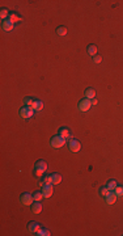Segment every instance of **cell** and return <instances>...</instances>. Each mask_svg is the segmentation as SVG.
Listing matches in <instances>:
<instances>
[{
	"instance_id": "obj_18",
	"label": "cell",
	"mask_w": 123,
	"mask_h": 236,
	"mask_svg": "<svg viewBox=\"0 0 123 236\" xmlns=\"http://www.w3.org/2000/svg\"><path fill=\"white\" fill-rule=\"evenodd\" d=\"M9 10L7 9V8H1L0 9V17H1V21L4 20H8V17H9Z\"/></svg>"
},
{
	"instance_id": "obj_4",
	"label": "cell",
	"mask_w": 123,
	"mask_h": 236,
	"mask_svg": "<svg viewBox=\"0 0 123 236\" xmlns=\"http://www.w3.org/2000/svg\"><path fill=\"white\" fill-rule=\"evenodd\" d=\"M34 202L33 199V194H29V193H22L20 196V203L22 206H31V203Z\"/></svg>"
},
{
	"instance_id": "obj_9",
	"label": "cell",
	"mask_w": 123,
	"mask_h": 236,
	"mask_svg": "<svg viewBox=\"0 0 123 236\" xmlns=\"http://www.w3.org/2000/svg\"><path fill=\"white\" fill-rule=\"evenodd\" d=\"M1 29L4 31H12L15 29V24L9 20H4V21H1Z\"/></svg>"
},
{
	"instance_id": "obj_14",
	"label": "cell",
	"mask_w": 123,
	"mask_h": 236,
	"mask_svg": "<svg viewBox=\"0 0 123 236\" xmlns=\"http://www.w3.org/2000/svg\"><path fill=\"white\" fill-rule=\"evenodd\" d=\"M85 98H88V100H92V98H96V91H94L93 88H88L85 91Z\"/></svg>"
},
{
	"instance_id": "obj_22",
	"label": "cell",
	"mask_w": 123,
	"mask_h": 236,
	"mask_svg": "<svg viewBox=\"0 0 123 236\" xmlns=\"http://www.w3.org/2000/svg\"><path fill=\"white\" fill-rule=\"evenodd\" d=\"M42 180H43L44 185H52V176H50V175H44L43 177H42Z\"/></svg>"
},
{
	"instance_id": "obj_7",
	"label": "cell",
	"mask_w": 123,
	"mask_h": 236,
	"mask_svg": "<svg viewBox=\"0 0 123 236\" xmlns=\"http://www.w3.org/2000/svg\"><path fill=\"white\" fill-rule=\"evenodd\" d=\"M58 134H59L62 138H64V139H67V140H69V139H72V134H71V131H69V128L68 127H59V131H58Z\"/></svg>"
},
{
	"instance_id": "obj_19",
	"label": "cell",
	"mask_w": 123,
	"mask_h": 236,
	"mask_svg": "<svg viewBox=\"0 0 123 236\" xmlns=\"http://www.w3.org/2000/svg\"><path fill=\"white\" fill-rule=\"evenodd\" d=\"M42 198H44V197H43V193H42V190L34 191V193H33V199H34V201L41 202V201H42Z\"/></svg>"
},
{
	"instance_id": "obj_6",
	"label": "cell",
	"mask_w": 123,
	"mask_h": 236,
	"mask_svg": "<svg viewBox=\"0 0 123 236\" xmlns=\"http://www.w3.org/2000/svg\"><path fill=\"white\" fill-rule=\"evenodd\" d=\"M68 149L71 152H79L81 149V143L76 139H69L68 140Z\"/></svg>"
},
{
	"instance_id": "obj_20",
	"label": "cell",
	"mask_w": 123,
	"mask_h": 236,
	"mask_svg": "<svg viewBox=\"0 0 123 236\" xmlns=\"http://www.w3.org/2000/svg\"><path fill=\"white\" fill-rule=\"evenodd\" d=\"M56 33H58V36L64 37L65 34H67V28H65V26H58Z\"/></svg>"
},
{
	"instance_id": "obj_13",
	"label": "cell",
	"mask_w": 123,
	"mask_h": 236,
	"mask_svg": "<svg viewBox=\"0 0 123 236\" xmlns=\"http://www.w3.org/2000/svg\"><path fill=\"white\" fill-rule=\"evenodd\" d=\"M30 207H31V212H34V214H39L42 211V203L38 201H34Z\"/></svg>"
},
{
	"instance_id": "obj_3",
	"label": "cell",
	"mask_w": 123,
	"mask_h": 236,
	"mask_svg": "<svg viewBox=\"0 0 123 236\" xmlns=\"http://www.w3.org/2000/svg\"><path fill=\"white\" fill-rule=\"evenodd\" d=\"M34 113H35V110H34V109H31V108L25 106V105H24V106L20 109L18 114H20V117L22 118V119H30V118H33Z\"/></svg>"
},
{
	"instance_id": "obj_2",
	"label": "cell",
	"mask_w": 123,
	"mask_h": 236,
	"mask_svg": "<svg viewBox=\"0 0 123 236\" xmlns=\"http://www.w3.org/2000/svg\"><path fill=\"white\" fill-rule=\"evenodd\" d=\"M65 142H67V139L62 138V136L58 134V135L52 136V138L50 139V146H51L52 148H60V147H63L65 144Z\"/></svg>"
},
{
	"instance_id": "obj_12",
	"label": "cell",
	"mask_w": 123,
	"mask_h": 236,
	"mask_svg": "<svg viewBox=\"0 0 123 236\" xmlns=\"http://www.w3.org/2000/svg\"><path fill=\"white\" fill-rule=\"evenodd\" d=\"M8 20L9 21H12L13 24H17V22H20V21H22L24 18L21 17L18 13H16V12H10L9 13V17H8Z\"/></svg>"
},
{
	"instance_id": "obj_16",
	"label": "cell",
	"mask_w": 123,
	"mask_h": 236,
	"mask_svg": "<svg viewBox=\"0 0 123 236\" xmlns=\"http://www.w3.org/2000/svg\"><path fill=\"white\" fill-rule=\"evenodd\" d=\"M52 185H59L60 182H62L63 177L59 175V173H52Z\"/></svg>"
},
{
	"instance_id": "obj_29",
	"label": "cell",
	"mask_w": 123,
	"mask_h": 236,
	"mask_svg": "<svg viewBox=\"0 0 123 236\" xmlns=\"http://www.w3.org/2000/svg\"><path fill=\"white\" fill-rule=\"evenodd\" d=\"M90 102H92V106H93V105H97V102H98V101H97V98H92Z\"/></svg>"
},
{
	"instance_id": "obj_26",
	"label": "cell",
	"mask_w": 123,
	"mask_h": 236,
	"mask_svg": "<svg viewBox=\"0 0 123 236\" xmlns=\"http://www.w3.org/2000/svg\"><path fill=\"white\" fill-rule=\"evenodd\" d=\"M114 193L117 194L118 197H123V186H117L114 189Z\"/></svg>"
},
{
	"instance_id": "obj_28",
	"label": "cell",
	"mask_w": 123,
	"mask_h": 236,
	"mask_svg": "<svg viewBox=\"0 0 123 236\" xmlns=\"http://www.w3.org/2000/svg\"><path fill=\"white\" fill-rule=\"evenodd\" d=\"M37 186H39V188H43V186H44V182H43V180H41V181H38V182H37Z\"/></svg>"
},
{
	"instance_id": "obj_1",
	"label": "cell",
	"mask_w": 123,
	"mask_h": 236,
	"mask_svg": "<svg viewBox=\"0 0 123 236\" xmlns=\"http://www.w3.org/2000/svg\"><path fill=\"white\" fill-rule=\"evenodd\" d=\"M46 170H47L46 161L39 159L38 161L35 163V165H34V176H35V177H43Z\"/></svg>"
},
{
	"instance_id": "obj_17",
	"label": "cell",
	"mask_w": 123,
	"mask_h": 236,
	"mask_svg": "<svg viewBox=\"0 0 123 236\" xmlns=\"http://www.w3.org/2000/svg\"><path fill=\"white\" fill-rule=\"evenodd\" d=\"M86 51H88V54L93 58L94 55H97V46L96 45H89L88 49H86Z\"/></svg>"
},
{
	"instance_id": "obj_25",
	"label": "cell",
	"mask_w": 123,
	"mask_h": 236,
	"mask_svg": "<svg viewBox=\"0 0 123 236\" xmlns=\"http://www.w3.org/2000/svg\"><path fill=\"white\" fill-rule=\"evenodd\" d=\"M37 236H50L51 233H50V231L49 230H44V228H41V230L38 231V232L35 233Z\"/></svg>"
},
{
	"instance_id": "obj_10",
	"label": "cell",
	"mask_w": 123,
	"mask_h": 236,
	"mask_svg": "<svg viewBox=\"0 0 123 236\" xmlns=\"http://www.w3.org/2000/svg\"><path fill=\"white\" fill-rule=\"evenodd\" d=\"M42 193H43L44 198H50V197L54 194V189H52V185H44L43 188L41 189Z\"/></svg>"
},
{
	"instance_id": "obj_21",
	"label": "cell",
	"mask_w": 123,
	"mask_h": 236,
	"mask_svg": "<svg viewBox=\"0 0 123 236\" xmlns=\"http://www.w3.org/2000/svg\"><path fill=\"white\" fill-rule=\"evenodd\" d=\"M110 191H111V190H109V188H107V186H102V188H99V196L105 198V197H106Z\"/></svg>"
},
{
	"instance_id": "obj_8",
	"label": "cell",
	"mask_w": 123,
	"mask_h": 236,
	"mask_svg": "<svg viewBox=\"0 0 123 236\" xmlns=\"http://www.w3.org/2000/svg\"><path fill=\"white\" fill-rule=\"evenodd\" d=\"M28 230L30 231L31 233H34V235H35V233L41 230V224H39L38 222H35V220H33V222H30L28 224Z\"/></svg>"
},
{
	"instance_id": "obj_5",
	"label": "cell",
	"mask_w": 123,
	"mask_h": 236,
	"mask_svg": "<svg viewBox=\"0 0 123 236\" xmlns=\"http://www.w3.org/2000/svg\"><path fill=\"white\" fill-rule=\"evenodd\" d=\"M92 108V102H90V100H88V98H83V100H80L79 101V104H77V109L80 110V112H88L89 109Z\"/></svg>"
},
{
	"instance_id": "obj_15",
	"label": "cell",
	"mask_w": 123,
	"mask_h": 236,
	"mask_svg": "<svg viewBox=\"0 0 123 236\" xmlns=\"http://www.w3.org/2000/svg\"><path fill=\"white\" fill-rule=\"evenodd\" d=\"M31 109H34L35 112H41V110L43 109V102H42L41 100H35L33 106H31Z\"/></svg>"
},
{
	"instance_id": "obj_23",
	"label": "cell",
	"mask_w": 123,
	"mask_h": 236,
	"mask_svg": "<svg viewBox=\"0 0 123 236\" xmlns=\"http://www.w3.org/2000/svg\"><path fill=\"white\" fill-rule=\"evenodd\" d=\"M34 101H35V100H33L31 97H25V98H24V105L31 108L33 106V104H34Z\"/></svg>"
},
{
	"instance_id": "obj_27",
	"label": "cell",
	"mask_w": 123,
	"mask_h": 236,
	"mask_svg": "<svg viewBox=\"0 0 123 236\" xmlns=\"http://www.w3.org/2000/svg\"><path fill=\"white\" fill-rule=\"evenodd\" d=\"M92 60H93L94 64H98V63L102 62V57H101V55H94V57L92 58Z\"/></svg>"
},
{
	"instance_id": "obj_11",
	"label": "cell",
	"mask_w": 123,
	"mask_h": 236,
	"mask_svg": "<svg viewBox=\"0 0 123 236\" xmlns=\"http://www.w3.org/2000/svg\"><path fill=\"white\" fill-rule=\"evenodd\" d=\"M117 198H118V196L114 193V191H110V193L107 194L106 197H105V199H106V203H107V205H114L115 202H117Z\"/></svg>"
},
{
	"instance_id": "obj_24",
	"label": "cell",
	"mask_w": 123,
	"mask_h": 236,
	"mask_svg": "<svg viewBox=\"0 0 123 236\" xmlns=\"http://www.w3.org/2000/svg\"><path fill=\"white\" fill-rule=\"evenodd\" d=\"M106 186L109 188V190L114 191V189L118 186V184H117V181H115V180H110L109 182H107V185H106Z\"/></svg>"
}]
</instances>
